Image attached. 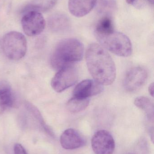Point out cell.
Wrapping results in <instances>:
<instances>
[{
	"instance_id": "5b68a950",
	"label": "cell",
	"mask_w": 154,
	"mask_h": 154,
	"mask_svg": "<svg viewBox=\"0 0 154 154\" xmlns=\"http://www.w3.org/2000/svg\"><path fill=\"white\" fill-rule=\"evenodd\" d=\"M78 79V72L72 65L65 66L58 70L51 81L55 91L61 92L76 84Z\"/></svg>"
},
{
	"instance_id": "9a60e30c",
	"label": "cell",
	"mask_w": 154,
	"mask_h": 154,
	"mask_svg": "<svg viewBox=\"0 0 154 154\" xmlns=\"http://www.w3.org/2000/svg\"><path fill=\"white\" fill-rule=\"evenodd\" d=\"M114 23L110 15H103L96 24L95 29L96 37L103 36L114 31Z\"/></svg>"
},
{
	"instance_id": "8fae6325",
	"label": "cell",
	"mask_w": 154,
	"mask_h": 154,
	"mask_svg": "<svg viewBox=\"0 0 154 154\" xmlns=\"http://www.w3.org/2000/svg\"><path fill=\"white\" fill-rule=\"evenodd\" d=\"M97 2V0H69V10L75 17H83L92 11Z\"/></svg>"
},
{
	"instance_id": "8992f818",
	"label": "cell",
	"mask_w": 154,
	"mask_h": 154,
	"mask_svg": "<svg viewBox=\"0 0 154 154\" xmlns=\"http://www.w3.org/2000/svg\"><path fill=\"white\" fill-rule=\"evenodd\" d=\"M21 24L24 33L33 37L39 35L43 31L46 26V21L40 13L30 11L23 17Z\"/></svg>"
},
{
	"instance_id": "5bb4252c",
	"label": "cell",
	"mask_w": 154,
	"mask_h": 154,
	"mask_svg": "<svg viewBox=\"0 0 154 154\" xmlns=\"http://www.w3.org/2000/svg\"><path fill=\"white\" fill-rule=\"evenodd\" d=\"M25 106L28 112L34 119L36 123H38V125L42 130L51 137L54 138L55 135L53 130L47 125L39 109L30 102H25Z\"/></svg>"
},
{
	"instance_id": "52a82bcc",
	"label": "cell",
	"mask_w": 154,
	"mask_h": 154,
	"mask_svg": "<svg viewBox=\"0 0 154 154\" xmlns=\"http://www.w3.org/2000/svg\"><path fill=\"white\" fill-rule=\"evenodd\" d=\"M91 146L96 154H112L115 147L114 137L106 130L96 132L91 139Z\"/></svg>"
},
{
	"instance_id": "ac0fdd59",
	"label": "cell",
	"mask_w": 154,
	"mask_h": 154,
	"mask_svg": "<svg viewBox=\"0 0 154 154\" xmlns=\"http://www.w3.org/2000/svg\"><path fill=\"white\" fill-rule=\"evenodd\" d=\"M134 104L145 112L149 119L153 121L154 105L149 98L145 97H138L135 100Z\"/></svg>"
},
{
	"instance_id": "277c9868",
	"label": "cell",
	"mask_w": 154,
	"mask_h": 154,
	"mask_svg": "<svg viewBox=\"0 0 154 154\" xmlns=\"http://www.w3.org/2000/svg\"><path fill=\"white\" fill-rule=\"evenodd\" d=\"M2 48L5 56L11 60H19L26 54V39L23 34L16 31L6 33L2 41Z\"/></svg>"
},
{
	"instance_id": "2e32d148",
	"label": "cell",
	"mask_w": 154,
	"mask_h": 154,
	"mask_svg": "<svg viewBox=\"0 0 154 154\" xmlns=\"http://www.w3.org/2000/svg\"><path fill=\"white\" fill-rule=\"evenodd\" d=\"M89 98L84 99L73 97L68 101L67 108L73 113H77L85 110L89 105Z\"/></svg>"
},
{
	"instance_id": "ffe728a7",
	"label": "cell",
	"mask_w": 154,
	"mask_h": 154,
	"mask_svg": "<svg viewBox=\"0 0 154 154\" xmlns=\"http://www.w3.org/2000/svg\"><path fill=\"white\" fill-rule=\"evenodd\" d=\"M148 91H149V93L150 95L152 97H154V83H151L148 88Z\"/></svg>"
},
{
	"instance_id": "7402d4cb",
	"label": "cell",
	"mask_w": 154,
	"mask_h": 154,
	"mask_svg": "<svg viewBox=\"0 0 154 154\" xmlns=\"http://www.w3.org/2000/svg\"><path fill=\"white\" fill-rule=\"evenodd\" d=\"M149 3H150L151 4H154V0H147Z\"/></svg>"
},
{
	"instance_id": "7c38bea8",
	"label": "cell",
	"mask_w": 154,
	"mask_h": 154,
	"mask_svg": "<svg viewBox=\"0 0 154 154\" xmlns=\"http://www.w3.org/2000/svg\"><path fill=\"white\" fill-rule=\"evenodd\" d=\"M15 98L11 87L7 82H0V114L13 106Z\"/></svg>"
},
{
	"instance_id": "d6986e66",
	"label": "cell",
	"mask_w": 154,
	"mask_h": 154,
	"mask_svg": "<svg viewBox=\"0 0 154 154\" xmlns=\"http://www.w3.org/2000/svg\"><path fill=\"white\" fill-rule=\"evenodd\" d=\"M98 3V11L103 15H110L115 8V0H99Z\"/></svg>"
},
{
	"instance_id": "9c48e42d",
	"label": "cell",
	"mask_w": 154,
	"mask_h": 154,
	"mask_svg": "<svg viewBox=\"0 0 154 154\" xmlns=\"http://www.w3.org/2000/svg\"><path fill=\"white\" fill-rule=\"evenodd\" d=\"M103 90L102 85L95 80L86 79L76 86L73 90V97L80 98H89L100 94Z\"/></svg>"
},
{
	"instance_id": "30bf717a",
	"label": "cell",
	"mask_w": 154,
	"mask_h": 154,
	"mask_svg": "<svg viewBox=\"0 0 154 154\" xmlns=\"http://www.w3.org/2000/svg\"><path fill=\"white\" fill-rule=\"evenodd\" d=\"M61 145L66 150L78 149L85 146V138L76 129L68 128L61 134L60 139Z\"/></svg>"
},
{
	"instance_id": "4fadbf2b",
	"label": "cell",
	"mask_w": 154,
	"mask_h": 154,
	"mask_svg": "<svg viewBox=\"0 0 154 154\" xmlns=\"http://www.w3.org/2000/svg\"><path fill=\"white\" fill-rule=\"evenodd\" d=\"M48 24L50 29L52 31L62 32L68 29L70 26V22L65 14L58 13L50 17Z\"/></svg>"
},
{
	"instance_id": "44dd1931",
	"label": "cell",
	"mask_w": 154,
	"mask_h": 154,
	"mask_svg": "<svg viewBox=\"0 0 154 154\" xmlns=\"http://www.w3.org/2000/svg\"><path fill=\"white\" fill-rule=\"evenodd\" d=\"M135 1L136 0H126L127 2L129 4H132L134 3Z\"/></svg>"
},
{
	"instance_id": "6da1fadb",
	"label": "cell",
	"mask_w": 154,
	"mask_h": 154,
	"mask_svg": "<svg viewBox=\"0 0 154 154\" xmlns=\"http://www.w3.org/2000/svg\"><path fill=\"white\" fill-rule=\"evenodd\" d=\"M86 59L88 69L95 81L104 85L114 82L116 76L115 66L105 48L97 43L90 44L86 51Z\"/></svg>"
},
{
	"instance_id": "3957f363",
	"label": "cell",
	"mask_w": 154,
	"mask_h": 154,
	"mask_svg": "<svg viewBox=\"0 0 154 154\" xmlns=\"http://www.w3.org/2000/svg\"><path fill=\"white\" fill-rule=\"evenodd\" d=\"M96 38L103 48L117 56L128 57L132 54L131 41L126 35L121 32L114 31Z\"/></svg>"
},
{
	"instance_id": "e0dca14e",
	"label": "cell",
	"mask_w": 154,
	"mask_h": 154,
	"mask_svg": "<svg viewBox=\"0 0 154 154\" xmlns=\"http://www.w3.org/2000/svg\"><path fill=\"white\" fill-rule=\"evenodd\" d=\"M57 0H33L24 10L26 12L30 11L39 12L48 11L52 8Z\"/></svg>"
},
{
	"instance_id": "7a4b0ae2",
	"label": "cell",
	"mask_w": 154,
	"mask_h": 154,
	"mask_svg": "<svg viewBox=\"0 0 154 154\" xmlns=\"http://www.w3.org/2000/svg\"><path fill=\"white\" fill-rule=\"evenodd\" d=\"M84 54V45L81 42L73 38L66 39L56 46L51 58V64L54 69L58 70L80 61Z\"/></svg>"
},
{
	"instance_id": "ba28073f",
	"label": "cell",
	"mask_w": 154,
	"mask_h": 154,
	"mask_svg": "<svg viewBox=\"0 0 154 154\" xmlns=\"http://www.w3.org/2000/svg\"><path fill=\"white\" fill-rule=\"evenodd\" d=\"M147 77V72L143 68H133L126 74L124 80V88L129 92L136 91L144 84Z\"/></svg>"
}]
</instances>
